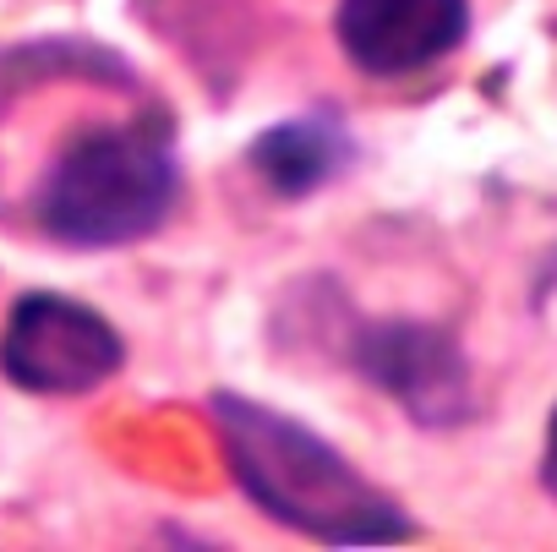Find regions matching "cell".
I'll return each instance as SVG.
<instances>
[{
  "instance_id": "cell-1",
  "label": "cell",
  "mask_w": 557,
  "mask_h": 552,
  "mask_svg": "<svg viewBox=\"0 0 557 552\" xmlns=\"http://www.w3.org/2000/svg\"><path fill=\"white\" fill-rule=\"evenodd\" d=\"M181 197L170 126L159 115L83 126L50 164L34 197V219L50 241L110 252L153 235Z\"/></svg>"
},
{
  "instance_id": "cell-5",
  "label": "cell",
  "mask_w": 557,
  "mask_h": 552,
  "mask_svg": "<svg viewBox=\"0 0 557 552\" xmlns=\"http://www.w3.org/2000/svg\"><path fill=\"white\" fill-rule=\"evenodd\" d=\"M251 170L268 181L278 197H307L318 192L339 164H345V137L329 132L323 121H285L251 143Z\"/></svg>"
},
{
  "instance_id": "cell-6",
  "label": "cell",
  "mask_w": 557,
  "mask_h": 552,
  "mask_svg": "<svg viewBox=\"0 0 557 552\" xmlns=\"http://www.w3.org/2000/svg\"><path fill=\"white\" fill-rule=\"evenodd\" d=\"M546 481L557 487V410H552V427H546Z\"/></svg>"
},
{
  "instance_id": "cell-2",
  "label": "cell",
  "mask_w": 557,
  "mask_h": 552,
  "mask_svg": "<svg viewBox=\"0 0 557 552\" xmlns=\"http://www.w3.org/2000/svg\"><path fill=\"white\" fill-rule=\"evenodd\" d=\"M219 427L230 443V465L251 503H262L278 525L323 536V541H399L410 525L394 503H383L323 438L285 421L268 405L219 394Z\"/></svg>"
},
{
  "instance_id": "cell-3",
  "label": "cell",
  "mask_w": 557,
  "mask_h": 552,
  "mask_svg": "<svg viewBox=\"0 0 557 552\" xmlns=\"http://www.w3.org/2000/svg\"><path fill=\"white\" fill-rule=\"evenodd\" d=\"M126 361L121 334L83 302L66 296H23L0 329V372H7L23 394H94L110 383Z\"/></svg>"
},
{
  "instance_id": "cell-4",
  "label": "cell",
  "mask_w": 557,
  "mask_h": 552,
  "mask_svg": "<svg viewBox=\"0 0 557 552\" xmlns=\"http://www.w3.org/2000/svg\"><path fill=\"white\" fill-rule=\"evenodd\" d=\"M470 34V0H339L334 39L367 77H416Z\"/></svg>"
}]
</instances>
